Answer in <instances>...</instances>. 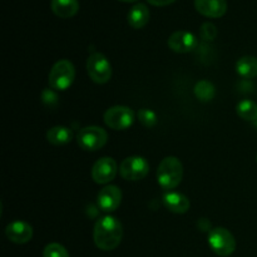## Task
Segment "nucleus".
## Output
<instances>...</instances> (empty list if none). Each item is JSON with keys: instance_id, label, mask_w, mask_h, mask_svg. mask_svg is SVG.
<instances>
[{"instance_id": "obj_21", "label": "nucleus", "mask_w": 257, "mask_h": 257, "mask_svg": "<svg viewBox=\"0 0 257 257\" xmlns=\"http://www.w3.org/2000/svg\"><path fill=\"white\" fill-rule=\"evenodd\" d=\"M43 257H69V253L65 247L60 243L53 242L45 246L43 251Z\"/></svg>"}, {"instance_id": "obj_10", "label": "nucleus", "mask_w": 257, "mask_h": 257, "mask_svg": "<svg viewBox=\"0 0 257 257\" xmlns=\"http://www.w3.org/2000/svg\"><path fill=\"white\" fill-rule=\"evenodd\" d=\"M98 206L104 212H113L122 202V191L117 186H105L99 191L97 197Z\"/></svg>"}, {"instance_id": "obj_14", "label": "nucleus", "mask_w": 257, "mask_h": 257, "mask_svg": "<svg viewBox=\"0 0 257 257\" xmlns=\"http://www.w3.org/2000/svg\"><path fill=\"white\" fill-rule=\"evenodd\" d=\"M150 9L146 4H136L128 12V24L133 29H142L150 22Z\"/></svg>"}, {"instance_id": "obj_24", "label": "nucleus", "mask_w": 257, "mask_h": 257, "mask_svg": "<svg viewBox=\"0 0 257 257\" xmlns=\"http://www.w3.org/2000/svg\"><path fill=\"white\" fill-rule=\"evenodd\" d=\"M150 4L155 5V7H166V5H170L172 3H175L176 0H147Z\"/></svg>"}, {"instance_id": "obj_25", "label": "nucleus", "mask_w": 257, "mask_h": 257, "mask_svg": "<svg viewBox=\"0 0 257 257\" xmlns=\"http://www.w3.org/2000/svg\"><path fill=\"white\" fill-rule=\"evenodd\" d=\"M119 2H124V3H135L137 0H119Z\"/></svg>"}, {"instance_id": "obj_20", "label": "nucleus", "mask_w": 257, "mask_h": 257, "mask_svg": "<svg viewBox=\"0 0 257 257\" xmlns=\"http://www.w3.org/2000/svg\"><path fill=\"white\" fill-rule=\"evenodd\" d=\"M238 117H241L245 120H257V104L250 99H243L236 107Z\"/></svg>"}, {"instance_id": "obj_13", "label": "nucleus", "mask_w": 257, "mask_h": 257, "mask_svg": "<svg viewBox=\"0 0 257 257\" xmlns=\"http://www.w3.org/2000/svg\"><path fill=\"white\" fill-rule=\"evenodd\" d=\"M195 8L203 17L217 19L226 14L227 3L226 0H195Z\"/></svg>"}, {"instance_id": "obj_26", "label": "nucleus", "mask_w": 257, "mask_h": 257, "mask_svg": "<svg viewBox=\"0 0 257 257\" xmlns=\"http://www.w3.org/2000/svg\"><path fill=\"white\" fill-rule=\"evenodd\" d=\"M256 161H257V157H256Z\"/></svg>"}, {"instance_id": "obj_22", "label": "nucleus", "mask_w": 257, "mask_h": 257, "mask_svg": "<svg viewBox=\"0 0 257 257\" xmlns=\"http://www.w3.org/2000/svg\"><path fill=\"white\" fill-rule=\"evenodd\" d=\"M138 119H140V122L146 128H152L157 124V115H156V113L153 110L148 109V108L140 109V112H138Z\"/></svg>"}, {"instance_id": "obj_15", "label": "nucleus", "mask_w": 257, "mask_h": 257, "mask_svg": "<svg viewBox=\"0 0 257 257\" xmlns=\"http://www.w3.org/2000/svg\"><path fill=\"white\" fill-rule=\"evenodd\" d=\"M163 205L173 213H185L190 208V201L182 193L167 192L163 196Z\"/></svg>"}, {"instance_id": "obj_17", "label": "nucleus", "mask_w": 257, "mask_h": 257, "mask_svg": "<svg viewBox=\"0 0 257 257\" xmlns=\"http://www.w3.org/2000/svg\"><path fill=\"white\" fill-rule=\"evenodd\" d=\"M73 132L67 127L63 125H57V127L50 128L47 132V140L48 142L52 143L54 146H63L67 145L72 141Z\"/></svg>"}, {"instance_id": "obj_11", "label": "nucleus", "mask_w": 257, "mask_h": 257, "mask_svg": "<svg viewBox=\"0 0 257 257\" xmlns=\"http://www.w3.org/2000/svg\"><path fill=\"white\" fill-rule=\"evenodd\" d=\"M197 45V38L186 30H177L168 38V47L176 53H188Z\"/></svg>"}, {"instance_id": "obj_9", "label": "nucleus", "mask_w": 257, "mask_h": 257, "mask_svg": "<svg viewBox=\"0 0 257 257\" xmlns=\"http://www.w3.org/2000/svg\"><path fill=\"white\" fill-rule=\"evenodd\" d=\"M117 163H115V161L113 158L103 157L93 165L92 178L94 180L95 183L105 185V183L114 180L115 175H117Z\"/></svg>"}, {"instance_id": "obj_8", "label": "nucleus", "mask_w": 257, "mask_h": 257, "mask_svg": "<svg viewBox=\"0 0 257 257\" xmlns=\"http://www.w3.org/2000/svg\"><path fill=\"white\" fill-rule=\"evenodd\" d=\"M150 165L143 157H128L122 161L119 167L120 176L127 181H140L148 175Z\"/></svg>"}, {"instance_id": "obj_6", "label": "nucleus", "mask_w": 257, "mask_h": 257, "mask_svg": "<svg viewBox=\"0 0 257 257\" xmlns=\"http://www.w3.org/2000/svg\"><path fill=\"white\" fill-rule=\"evenodd\" d=\"M103 119L112 130L124 131L128 130L135 122V112L124 105H114L105 110Z\"/></svg>"}, {"instance_id": "obj_1", "label": "nucleus", "mask_w": 257, "mask_h": 257, "mask_svg": "<svg viewBox=\"0 0 257 257\" xmlns=\"http://www.w3.org/2000/svg\"><path fill=\"white\" fill-rule=\"evenodd\" d=\"M123 230L119 221L113 216H104L95 222L93 240L99 250L112 251L122 241Z\"/></svg>"}, {"instance_id": "obj_2", "label": "nucleus", "mask_w": 257, "mask_h": 257, "mask_svg": "<svg viewBox=\"0 0 257 257\" xmlns=\"http://www.w3.org/2000/svg\"><path fill=\"white\" fill-rule=\"evenodd\" d=\"M183 166L176 157H166L157 170V181L163 190H173L182 181Z\"/></svg>"}, {"instance_id": "obj_3", "label": "nucleus", "mask_w": 257, "mask_h": 257, "mask_svg": "<svg viewBox=\"0 0 257 257\" xmlns=\"http://www.w3.org/2000/svg\"><path fill=\"white\" fill-rule=\"evenodd\" d=\"M75 69L72 62L62 59L55 63L49 73V84L53 89L67 90L73 84Z\"/></svg>"}, {"instance_id": "obj_7", "label": "nucleus", "mask_w": 257, "mask_h": 257, "mask_svg": "<svg viewBox=\"0 0 257 257\" xmlns=\"http://www.w3.org/2000/svg\"><path fill=\"white\" fill-rule=\"evenodd\" d=\"M87 72L90 79L97 84L109 82L112 77V67L107 58L100 53H93L87 60Z\"/></svg>"}, {"instance_id": "obj_19", "label": "nucleus", "mask_w": 257, "mask_h": 257, "mask_svg": "<svg viewBox=\"0 0 257 257\" xmlns=\"http://www.w3.org/2000/svg\"><path fill=\"white\" fill-rule=\"evenodd\" d=\"M215 85L210 80H200L195 85V95L201 102H210L215 97Z\"/></svg>"}, {"instance_id": "obj_23", "label": "nucleus", "mask_w": 257, "mask_h": 257, "mask_svg": "<svg viewBox=\"0 0 257 257\" xmlns=\"http://www.w3.org/2000/svg\"><path fill=\"white\" fill-rule=\"evenodd\" d=\"M200 35L205 42H212L217 37V28L212 23H203L200 28Z\"/></svg>"}, {"instance_id": "obj_18", "label": "nucleus", "mask_w": 257, "mask_h": 257, "mask_svg": "<svg viewBox=\"0 0 257 257\" xmlns=\"http://www.w3.org/2000/svg\"><path fill=\"white\" fill-rule=\"evenodd\" d=\"M236 70H237L238 75L247 79H252L257 77V58L251 57H242L237 60L236 63Z\"/></svg>"}, {"instance_id": "obj_4", "label": "nucleus", "mask_w": 257, "mask_h": 257, "mask_svg": "<svg viewBox=\"0 0 257 257\" xmlns=\"http://www.w3.org/2000/svg\"><path fill=\"white\" fill-rule=\"evenodd\" d=\"M208 245L218 256L227 257L236 250V241L232 233L223 227H216L208 233Z\"/></svg>"}, {"instance_id": "obj_12", "label": "nucleus", "mask_w": 257, "mask_h": 257, "mask_svg": "<svg viewBox=\"0 0 257 257\" xmlns=\"http://www.w3.org/2000/svg\"><path fill=\"white\" fill-rule=\"evenodd\" d=\"M5 235L8 240L14 243H27L33 237V227L24 221H14L5 228Z\"/></svg>"}, {"instance_id": "obj_16", "label": "nucleus", "mask_w": 257, "mask_h": 257, "mask_svg": "<svg viewBox=\"0 0 257 257\" xmlns=\"http://www.w3.org/2000/svg\"><path fill=\"white\" fill-rule=\"evenodd\" d=\"M50 9L57 17L69 19L74 17L79 10V2L78 0H52Z\"/></svg>"}, {"instance_id": "obj_5", "label": "nucleus", "mask_w": 257, "mask_h": 257, "mask_svg": "<svg viewBox=\"0 0 257 257\" xmlns=\"http://www.w3.org/2000/svg\"><path fill=\"white\" fill-rule=\"evenodd\" d=\"M108 140V135L103 128L97 125H90V127L82 128L77 135L78 145L84 151H94L100 150L105 146Z\"/></svg>"}]
</instances>
